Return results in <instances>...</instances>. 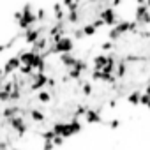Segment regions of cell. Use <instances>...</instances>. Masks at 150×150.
I'll list each match as a JSON object with an SVG mask.
<instances>
[{
  "label": "cell",
  "mask_w": 150,
  "mask_h": 150,
  "mask_svg": "<svg viewBox=\"0 0 150 150\" xmlns=\"http://www.w3.org/2000/svg\"><path fill=\"white\" fill-rule=\"evenodd\" d=\"M72 48H74V42H72V39L71 37H60L58 41H55V44L51 46V51L53 53H71L72 51Z\"/></svg>",
  "instance_id": "1"
},
{
  "label": "cell",
  "mask_w": 150,
  "mask_h": 150,
  "mask_svg": "<svg viewBox=\"0 0 150 150\" xmlns=\"http://www.w3.org/2000/svg\"><path fill=\"white\" fill-rule=\"evenodd\" d=\"M134 20L138 21L139 27L143 25H150V9L145 4H138L134 9Z\"/></svg>",
  "instance_id": "2"
},
{
  "label": "cell",
  "mask_w": 150,
  "mask_h": 150,
  "mask_svg": "<svg viewBox=\"0 0 150 150\" xmlns=\"http://www.w3.org/2000/svg\"><path fill=\"white\" fill-rule=\"evenodd\" d=\"M99 18L104 21L106 27H115V25L118 23V14H117V11H115L113 7H106V9H103L101 14H99Z\"/></svg>",
  "instance_id": "3"
},
{
  "label": "cell",
  "mask_w": 150,
  "mask_h": 150,
  "mask_svg": "<svg viewBox=\"0 0 150 150\" xmlns=\"http://www.w3.org/2000/svg\"><path fill=\"white\" fill-rule=\"evenodd\" d=\"M85 120H87L88 124H103V117H101V113L96 111V110H87V111H85Z\"/></svg>",
  "instance_id": "4"
},
{
  "label": "cell",
  "mask_w": 150,
  "mask_h": 150,
  "mask_svg": "<svg viewBox=\"0 0 150 150\" xmlns=\"http://www.w3.org/2000/svg\"><path fill=\"white\" fill-rule=\"evenodd\" d=\"M44 85H48V76H46V74L44 72H37L35 74V76H34V88L35 90H39V88H42Z\"/></svg>",
  "instance_id": "5"
},
{
  "label": "cell",
  "mask_w": 150,
  "mask_h": 150,
  "mask_svg": "<svg viewBox=\"0 0 150 150\" xmlns=\"http://www.w3.org/2000/svg\"><path fill=\"white\" fill-rule=\"evenodd\" d=\"M129 25H131V21H129V20H118V23L115 25V28L118 30V34H120V35H124V34H127V32H129Z\"/></svg>",
  "instance_id": "6"
},
{
  "label": "cell",
  "mask_w": 150,
  "mask_h": 150,
  "mask_svg": "<svg viewBox=\"0 0 150 150\" xmlns=\"http://www.w3.org/2000/svg\"><path fill=\"white\" fill-rule=\"evenodd\" d=\"M39 35H41V32H39V30L28 28V30H27V35H25V41H27L28 44H34V42L39 39Z\"/></svg>",
  "instance_id": "7"
},
{
  "label": "cell",
  "mask_w": 150,
  "mask_h": 150,
  "mask_svg": "<svg viewBox=\"0 0 150 150\" xmlns=\"http://www.w3.org/2000/svg\"><path fill=\"white\" fill-rule=\"evenodd\" d=\"M115 72H117V74H115L117 78H124V76H125V72H127V62H125L124 58L118 62V67H115Z\"/></svg>",
  "instance_id": "8"
},
{
  "label": "cell",
  "mask_w": 150,
  "mask_h": 150,
  "mask_svg": "<svg viewBox=\"0 0 150 150\" xmlns=\"http://www.w3.org/2000/svg\"><path fill=\"white\" fill-rule=\"evenodd\" d=\"M106 62H108V55H97V57L94 58V69L101 71V69L106 65Z\"/></svg>",
  "instance_id": "9"
},
{
  "label": "cell",
  "mask_w": 150,
  "mask_h": 150,
  "mask_svg": "<svg viewBox=\"0 0 150 150\" xmlns=\"http://www.w3.org/2000/svg\"><path fill=\"white\" fill-rule=\"evenodd\" d=\"M60 62H62L65 67H72L74 62H76V58H74L72 55H69V53H60Z\"/></svg>",
  "instance_id": "10"
},
{
  "label": "cell",
  "mask_w": 150,
  "mask_h": 150,
  "mask_svg": "<svg viewBox=\"0 0 150 150\" xmlns=\"http://www.w3.org/2000/svg\"><path fill=\"white\" fill-rule=\"evenodd\" d=\"M20 65H21V62H20V58H11L7 64H6V72H11V71H16V69H20Z\"/></svg>",
  "instance_id": "11"
},
{
  "label": "cell",
  "mask_w": 150,
  "mask_h": 150,
  "mask_svg": "<svg viewBox=\"0 0 150 150\" xmlns=\"http://www.w3.org/2000/svg\"><path fill=\"white\" fill-rule=\"evenodd\" d=\"M139 96H141V92H138V90L132 92V94H129V96H127V103L132 104V106H138V104H139Z\"/></svg>",
  "instance_id": "12"
},
{
  "label": "cell",
  "mask_w": 150,
  "mask_h": 150,
  "mask_svg": "<svg viewBox=\"0 0 150 150\" xmlns=\"http://www.w3.org/2000/svg\"><path fill=\"white\" fill-rule=\"evenodd\" d=\"M55 18L58 20V21H62L64 20V6L62 4H55Z\"/></svg>",
  "instance_id": "13"
},
{
  "label": "cell",
  "mask_w": 150,
  "mask_h": 150,
  "mask_svg": "<svg viewBox=\"0 0 150 150\" xmlns=\"http://www.w3.org/2000/svg\"><path fill=\"white\" fill-rule=\"evenodd\" d=\"M81 32H83L85 37H90V35H94V34L97 32V28H96L94 25H85V27L81 28Z\"/></svg>",
  "instance_id": "14"
},
{
  "label": "cell",
  "mask_w": 150,
  "mask_h": 150,
  "mask_svg": "<svg viewBox=\"0 0 150 150\" xmlns=\"http://www.w3.org/2000/svg\"><path fill=\"white\" fill-rule=\"evenodd\" d=\"M139 104H141V106H146V108L150 110V96H146V94L143 92V94L139 96Z\"/></svg>",
  "instance_id": "15"
},
{
  "label": "cell",
  "mask_w": 150,
  "mask_h": 150,
  "mask_svg": "<svg viewBox=\"0 0 150 150\" xmlns=\"http://www.w3.org/2000/svg\"><path fill=\"white\" fill-rule=\"evenodd\" d=\"M108 37H110V39H111V41H117V39H120V37H122V35H120V34H118V30H117V28H115V27H111V30H110V32H108Z\"/></svg>",
  "instance_id": "16"
},
{
  "label": "cell",
  "mask_w": 150,
  "mask_h": 150,
  "mask_svg": "<svg viewBox=\"0 0 150 150\" xmlns=\"http://www.w3.org/2000/svg\"><path fill=\"white\" fill-rule=\"evenodd\" d=\"M67 20H69L71 23H76V21L80 20V16H78V11H69V14H67Z\"/></svg>",
  "instance_id": "17"
},
{
  "label": "cell",
  "mask_w": 150,
  "mask_h": 150,
  "mask_svg": "<svg viewBox=\"0 0 150 150\" xmlns=\"http://www.w3.org/2000/svg\"><path fill=\"white\" fill-rule=\"evenodd\" d=\"M32 118H34V120H37V122H42V120H44V115H42L41 111L34 110V111H32Z\"/></svg>",
  "instance_id": "18"
},
{
  "label": "cell",
  "mask_w": 150,
  "mask_h": 150,
  "mask_svg": "<svg viewBox=\"0 0 150 150\" xmlns=\"http://www.w3.org/2000/svg\"><path fill=\"white\" fill-rule=\"evenodd\" d=\"M37 99H39L41 103H48V101H50V94H48V92H39Z\"/></svg>",
  "instance_id": "19"
},
{
  "label": "cell",
  "mask_w": 150,
  "mask_h": 150,
  "mask_svg": "<svg viewBox=\"0 0 150 150\" xmlns=\"http://www.w3.org/2000/svg\"><path fill=\"white\" fill-rule=\"evenodd\" d=\"M101 48H103L104 51H110V50H113V42H111V41H106V42L101 44Z\"/></svg>",
  "instance_id": "20"
},
{
  "label": "cell",
  "mask_w": 150,
  "mask_h": 150,
  "mask_svg": "<svg viewBox=\"0 0 150 150\" xmlns=\"http://www.w3.org/2000/svg\"><path fill=\"white\" fill-rule=\"evenodd\" d=\"M53 143H51V139H44V145H42V150H53Z\"/></svg>",
  "instance_id": "21"
},
{
  "label": "cell",
  "mask_w": 150,
  "mask_h": 150,
  "mask_svg": "<svg viewBox=\"0 0 150 150\" xmlns=\"http://www.w3.org/2000/svg\"><path fill=\"white\" fill-rule=\"evenodd\" d=\"M83 94H85V96H90V94H92V85H90V83H85V85H83Z\"/></svg>",
  "instance_id": "22"
},
{
  "label": "cell",
  "mask_w": 150,
  "mask_h": 150,
  "mask_svg": "<svg viewBox=\"0 0 150 150\" xmlns=\"http://www.w3.org/2000/svg\"><path fill=\"white\" fill-rule=\"evenodd\" d=\"M53 136H55L53 129H51V131H44V132H42V138H44V139H51Z\"/></svg>",
  "instance_id": "23"
},
{
  "label": "cell",
  "mask_w": 150,
  "mask_h": 150,
  "mask_svg": "<svg viewBox=\"0 0 150 150\" xmlns=\"http://www.w3.org/2000/svg\"><path fill=\"white\" fill-rule=\"evenodd\" d=\"M92 25H94V27H96V28H101V27H104V21H103V20H101V18H97V20H96V21H94V23H92Z\"/></svg>",
  "instance_id": "24"
},
{
  "label": "cell",
  "mask_w": 150,
  "mask_h": 150,
  "mask_svg": "<svg viewBox=\"0 0 150 150\" xmlns=\"http://www.w3.org/2000/svg\"><path fill=\"white\" fill-rule=\"evenodd\" d=\"M108 125H110V129H117V127L120 125V122H118V120H110Z\"/></svg>",
  "instance_id": "25"
},
{
  "label": "cell",
  "mask_w": 150,
  "mask_h": 150,
  "mask_svg": "<svg viewBox=\"0 0 150 150\" xmlns=\"http://www.w3.org/2000/svg\"><path fill=\"white\" fill-rule=\"evenodd\" d=\"M16 111H18L16 108H9V110H6V115L7 117H13V113H16Z\"/></svg>",
  "instance_id": "26"
},
{
  "label": "cell",
  "mask_w": 150,
  "mask_h": 150,
  "mask_svg": "<svg viewBox=\"0 0 150 150\" xmlns=\"http://www.w3.org/2000/svg\"><path fill=\"white\" fill-rule=\"evenodd\" d=\"M120 4H122V0H111V7H113V9H115V7H118Z\"/></svg>",
  "instance_id": "27"
},
{
  "label": "cell",
  "mask_w": 150,
  "mask_h": 150,
  "mask_svg": "<svg viewBox=\"0 0 150 150\" xmlns=\"http://www.w3.org/2000/svg\"><path fill=\"white\" fill-rule=\"evenodd\" d=\"M138 34H139V37H145V39L150 37V32H138Z\"/></svg>",
  "instance_id": "28"
},
{
  "label": "cell",
  "mask_w": 150,
  "mask_h": 150,
  "mask_svg": "<svg viewBox=\"0 0 150 150\" xmlns=\"http://www.w3.org/2000/svg\"><path fill=\"white\" fill-rule=\"evenodd\" d=\"M115 106H117V101H115V99H111V101H110V108H115Z\"/></svg>",
  "instance_id": "29"
},
{
  "label": "cell",
  "mask_w": 150,
  "mask_h": 150,
  "mask_svg": "<svg viewBox=\"0 0 150 150\" xmlns=\"http://www.w3.org/2000/svg\"><path fill=\"white\" fill-rule=\"evenodd\" d=\"M145 94H146V96H150V83L145 87Z\"/></svg>",
  "instance_id": "30"
},
{
  "label": "cell",
  "mask_w": 150,
  "mask_h": 150,
  "mask_svg": "<svg viewBox=\"0 0 150 150\" xmlns=\"http://www.w3.org/2000/svg\"><path fill=\"white\" fill-rule=\"evenodd\" d=\"M146 0H136V4H145Z\"/></svg>",
  "instance_id": "31"
},
{
  "label": "cell",
  "mask_w": 150,
  "mask_h": 150,
  "mask_svg": "<svg viewBox=\"0 0 150 150\" xmlns=\"http://www.w3.org/2000/svg\"><path fill=\"white\" fill-rule=\"evenodd\" d=\"M145 6H146V7L150 9V0H146V2H145Z\"/></svg>",
  "instance_id": "32"
},
{
  "label": "cell",
  "mask_w": 150,
  "mask_h": 150,
  "mask_svg": "<svg viewBox=\"0 0 150 150\" xmlns=\"http://www.w3.org/2000/svg\"><path fill=\"white\" fill-rule=\"evenodd\" d=\"M6 50V46H0V51H4Z\"/></svg>",
  "instance_id": "33"
},
{
  "label": "cell",
  "mask_w": 150,
  "mask_h": 150,
  "mask_svg": "<svg viewBox=\"0 0 150 150\" xmlns=\"http://www.w3.org/2000/svg\"><path fill=\"white\" fill-rule=\"evenodd\" d=\"M88 2H97V0H88Z\"/></svg>",
  "instance_id": "34"
}]
</instances>
